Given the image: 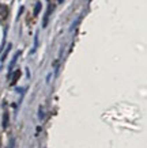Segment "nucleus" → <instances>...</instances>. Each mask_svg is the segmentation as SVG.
<instances>
[{"label":"nucleus","instance_id":"nucleus-7","mask_svg":"<svg viewBox=\"0 0 147 148\" xmlns=\"http://www.w3.org/2000/svg\"><path fill=\"white\" fill-rule=\"evenodd\" d=\"M63 1H64V0H59V3H63Z\"/></svg>","mask_w":147,"mask_h":148},{"label":"nucleus","instance_id":"nucleus-1","mask_svg":"<svg viewBox=\"0 0 147 148\" xmlns=\"http://www.w3.org/2000/svg\"><path fill=\"white\" fill-rule=\"evenodd\" d=\"M19 77H21V69H18V71H15L12 73V77H11V82H10V84L14 86L17 84V82L19 80Z\"/></svg>","mask_w":147,"mask_h":148},{"label":"nucleus","instance_id":"nucleus-6","mask_svg":"<svg viewBox=\"0 0 147 148\" xmlns=\"http://www.w3.org/2000/svg\"><path fill=\"white\" fill-rule=\"evenodd\" d=\"M10 148H14V140H11V145H10Z\"/></svg>","mask_w":147,"mask_h":148},{"label":"nucleus","instance_id":"nucleus-4","mask_svg":"<svg viewBox=\"0 0 147 148\" xmlns=\"http://www.w3.org/2000/svg\"><path fill=\"white\" fill-rule=\"evenodd\" d=\"M40 10H41V3H37L36 8H34V15H36V16L40 14Z\"/></svg>","mask_w":147,"mask_h":148},{"label":"nucleus","instance_id":"nucleus-2","mask_svg":"<svg viewBox=\"0 0 147 148\" xmlns=\"http://www.w3.org/2000/svg\"><path fill=\"white\" fill-rule=\"evenodd\" d=\"M7 16V7L0 4V18H6Z\"/></svg>","mask_w":147,"mask_h":148},{"label":"nucleus","instance_id":"nucleus-5","mask_svg":"<svg viewBox=\"0 0 147 148\" xmlns=\"http://www.w3.org/2000/svg\"><path fill=\"white\" fill-rule=\"evenodd\" d=\"M11 49V44H10L8 46H7V49H6V52H4V54H3V56H1V61H4L6 60V56H7V53H8V50Z\"/></svg>","mask_w":147,"mask_h":148},{"label":"nucleus","instance_id":"nucleus-3","mask_svg":"<svg viewBox=\"0 0 147 148\" xmlns=\"http://www.w3.org/2000/svg\"><path fill=\"white\" fill-rule=\"evenodd\" d=\"M8 126V113L4 112V114H3V128H7Z\"/></svg>","mask_w":147,"mask_h":148}]
</instances>
